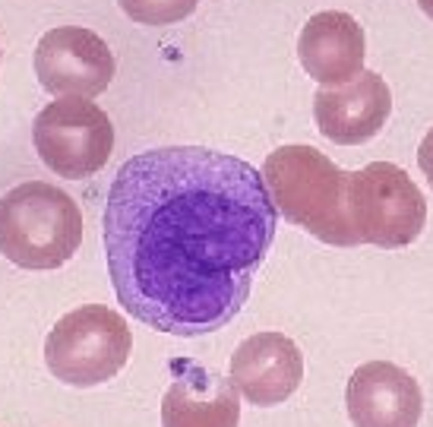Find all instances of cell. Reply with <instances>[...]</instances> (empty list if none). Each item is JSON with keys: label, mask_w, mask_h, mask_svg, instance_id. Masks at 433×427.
Returning a JSON list of instances; mask_svg holds the SVG:
<instances>
[{"label": "cell", "mask_w": 433, "mask_h": 427, "mask_svg": "<svg viewBox=\"0 0 433 427\" xmlns=\"http://www.w3.org/2000/svg\"><path fill=\"white\" fill-rule=\"evenodd\" d=\"M275 228L250 161L203 146L139 152L121 165L105 206L114 294L158 333H215L247 304Z\"/></svg>", "instance_id": "6da1fadb"}, {"label": "cell", "mask_w": 433, "mask_h": 427, "mask_svg": "<svg viewBox=\"0 0 433 427\" xmlns=\"http://www.w3.org/2000/svg\"><path fill=\"white\" fill-rule=\"evenodd\" d=\"M263 184L275 212L322 244L357 247L345 209L348 171L313 146H278L263 161Z\"/></svg>", "instance_id": "7a4b0ae2"}, {"label": "cell", "mask_w": 433, "mask_h": 427, "mask_svg": "<svg viewBox=\"0 0 433 427\" xmlns=\"http://www.w3.org/2000/svg\"><path fill=\"white\" fill-rule=\"evenodd\" d=\"M83 244V212L67 190L29 181L0 196V253L23 269H61Z\"/></svg>", "instance_id": "3957f363"}, {"label": "cell", "mask_w": 433, "mask_h": 427, "mask_svg": "<svg viewBox=\"0 0 433 427\" xmlns=\"http://www.w3.org/2000/svg\"><path fill=\"white\" fill-rule=\"evenodd\" d=\"M345 209L357 244L379 250L411 247L427 222L421 187L392 161H370L361 171H348Z\"/></svg>", "instance_id": "277c9868"}, {"label": "cell", "mask_w": 433, "mask_h": 427, "mask_svg": "<svg viewBox=\"0 0 433 427\" xmlns=\"http://www.w3.org/2000/svg\"><path fill=\"white\" fill-rule=\"evenodd\" d=\"M133 351L130 326L105 304H83L63 313L45 338V364L54 380L76 389L101 386L123 371Z\"/></svg>", "instance_id": "5b68a950"}, {"label": "cell", "mask_w": 433, "mask_h": 427, "mask_svg": "<svg viewBox=\"0 0 433 427\" xmlns=\"http://www.w3.org/2000/svg\"><path fill=\"white\" fill-rule=\"evenodd\" d=\"M32 143L39 159L54 174L86 181L108 165L114 149V124L95 101L57 95L32 121Z\"/></svg>", "instance_id": "8992f818"}, {"label": "cell", "mask_w": 433, "mask_h": 427, "mask_svg": "<svg viewBox=\"0 0 433 427\" xmlns=\"http://www.w3.org/2000/svg\"><path fill=\"white\" fill-rule=\"evenodd\" d=\"M117 61L101 35L83 26H57L35 45V76L51 95L95 99L111 86Z\"/></svg>", "instance_id": "52a82bcc"}, {"label": "cell", "mask_w": 433, "mask_h": 427, "mask_svg": "<svg viewBox=\"0 0 433 427\" xmlns=\"http://www.w3.org/2000/svg\"><path fill=\"white\" fill-rule=\"evenodd\" d=\"M392 114V89L377 70H361L342 86H320L313 95V117L320 134L335 146L370 143Z\"/></svg>", "instance_id": "ba28073f"}, {"label": "cell", "mask_w": 433, "mask_h": 427, "mask_svg": "<svg viewBox=\"0 0 433 427\" xmlns=\"http://www.w3.org/2000/svg\"><path fill=\"white\" fill-rule=\"evenodd\" d=\"M345 405L355 427H417L424 393L405 367L392 361H367L351 373Z\"/></svg>", "instance_id": "9c48e42d"}, {"label": "cell", "mask_w": 433, "mask_h": 427, "mask_svg": "<svg viewBox=\"0 0 433 427\" xmlns=\"http://www.w3.org/2000/svg\"><path fill=\"white\" fill-rule=\"evenodd\" d=\"M228 380L250 405L272 408L297 393L304 380V355L285 333L247 336L231 355Z\"/></svg>", "instance_id": "30bf717a"}, {"label": "cell", "mask_w": 433, "mask_h": 427, "mask_svg": "<svg viewBox=\"0 0 433 427\" xmlns=\"http://www.w3.org/2000/svg\"><path fill=\"white\" fill-rule=\"evenodd\" d=\"M367 39L351 13L322 10L313 13L297 35V61L320 86H342L364 70Z\"/></svg>", "instance_id": "8fae6325"}, {"label": "cell", "mask_w": 433, "mask_h": 427, "mask_svg": "<svg viewBox=\"0 0 433 427\" xmlns=\"http://www.w3.org/2000/svg\"><path fill=\"white\" fill-rule=\"evenodd\" d=\"M240 393L228 377L183 361L161 399V427H238Z\"/></svg>", "instance_id": "7c38bea8"}, {"label": "cell", "mask_w": 433, "mask_h": 427, "mask_svg": "<svg viewBox=\"0 0 433 427\" xmlns=\"http://www.w3.org/2000/svg\"><path fill=\"white\" fill-rule=\"evenodd\" d=\"M196 6L200 0H121V10L139 26H174Z\"/></svg>", "instance_id": "4fadbf2b"}, {"label": "cell", "mask_w": 433, "mask_h": 427, "mask_svg": "<svg viewBox=\"0 0 433 427\" xmlns=\"http://www.w3.org/2000/svg\"><path fill=\"white\" fill-rule=\"evenodd\" d=\"M417 168H421V174L427 178L430 190H433V127L424 134L421 146H417Z\"/></svg>", "instance_id": "5bb4252c"}, {"label": "cell", "mask_w": 433, "mask_h": 427, "mask_svg": "<svg viewBox=\"0 0 433 427\" xmlns=\"http://www.w3.org/2000/svg\"><path fill=\"white\" fill-rule=\"evenodd\" d=\"M417 6H421V13L427 19H433V0H417Z\"/></svg>", "instance_id": "9a60e30c"}, {"label": "cell", "mask_w": 433, "mask_h": 427, "mask_svg": "<svg viewBox=\"0 0 433 427\" xmlns=\"http://www.w3.org/2000/svg\"><path fill=\"white\" fill-rule=\"evenodd\" d=\"M0 57H4V51H0Z\"/></svg>", "instance_id": "2e32d148"}]
</instances>
